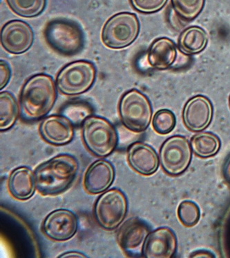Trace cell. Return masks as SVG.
<instances>
[{"label":"cell","instance_id":"cell-19","mask_svg":"<svg viewBox=\"0 0 230 258\" xmlns=\"http://www.w3.org/2000/svg\"><path fill=\"white\" fill-rule=\"evenodd\" d=\"M8 189L12 197L18 201L31 199L37 189L34 171L25 166L15 169L9 177Z\"/></svg>","mask_w":230,"mask_h":258},{"label":"cell","instance_id":"cell-22","mask_svg":"<svg viewBox=\"0 0 230 258\" xmlns=\"http://www.w3.org/2000/svg\"><path fill=\"white\" fill-rule=\"evenodd\" d=\"M191 147L196 155L207 159L218 153L220 148V141L217 136L214 134L201 133L192 137Z\"/></svg>","mask_w":230,"mask_h":258},{"label":"cell","instance_id":"cell-20","mask_svg":"<svg viewBox=\"0 0 230 258\" xmlns=\"http://www.w3.org/2000/svg\"><path fill=\"white\" fill-rule=\"evenodd\" d=\"M208 36L199 26L187 28L180 34L178 39V48L187 54H199L206 48Z\"/></svg>","mask_w":230,"mask_h":258},{"label":"cell","instance_id":"cell-28","mask_svg":"<svg viewBox=\"0 0 230 258\" xmlns=\"http://www.w3.org/2000/svg\"><path fill=\"white\" fill-rule=\"evenodd\" d=\"M168 0H130L132 7L137 11L146 14L161 10Z\"/></svg>","mask_w":230,"mask_h":258},{"label":"cell","instance_id":"cell-2","mask_svg":"<svg viewBox=\"0 0 230 258\" xmlns=\"http://www.w3.org/2000/svg\"><path fill=\"white\" fill-rule=\"evenodd\" d=\"M56 99L57 91L52 77L44 74L34 75L21 91V118L27 122L41 119L52 110Z\"/></svg>","mask_w":230,"mask_h":258},{"label":"cell","instance_id":"cell-11","mask_svg":"<svg viewBox=\"0 0 230 258\" xmlns=\"http://www.w3.org/2000/svg\"><path fill=\"white\" fill-rule=\"evenodd\" d=\"M150 233V228L144 220L133 217L120 226L117 233V241L126 255L137 257L143 254V246Z\"/></svg>","mask_w":230,"mask_h":258},{"label":"cell","instance_id":"cell-14","mask_svg":"<svg viewBox=\"0 0 230 258\" xmlns=\"http://www.w3.org/2000/svg\"><path fill=\"white\" fill-rule=\"evenodd\" d=\"M75 126L62 115H51L44 118L39 131L43 140L55 146H65L73 141Z\"/></svg>","mask_w":230,"mask_h":258},{"label":"cell","instance_id":"cell-10","mask_svg":"<svg viewBox=\"0 0 230 258\" xmlns=\"http://www.w3.org/2000/svg\"><path fill=\"white\" fill-rule=\"evenodd\" d=\"M78 229V219L70 210L59 209L51 212L41 225L45 236L55 242H65L72 238Z\"/></svg>","mask_w":230,"mask_h":258},{"label":"cell","instance_id":"cell-5","mask_svg":"<svg viewBox=\"0 0 230 258\" xmlns=\"http://www.w3.org/2000/svg\"><path fill=\"white\" fill-rule=\"evenodd\" d=\"M150 100L142 92L132 89L120 99L119 114L124 127L135 133L146 131L152 118Z\"/></svg>","mask_w":230,"mask_h":258},{"label":"cell","instance_id":"cell-15","mask_svg":"<svg viewBox=\"0 0 230 258\" xmlns=\"http://www.w3.org/2000/svg\"><path fill=\"white\" fill-rule=\"evenodd\" d=\"M177 239L172 230L160 227L149 233L143 248V257L171 258L176 253Z\"/></svg>","mask_w":230,"mask_h":258},{"label":"cell","instance_id":"cell-26","mask_svg":"<svg viewBox=\"0 0 230 258\" xmlns=\"http://www.w3.org/2000/svg\"><path fill=\"white\" fill-rule=\"evenodd\" d=\"M176 116L171 111L164 109L156 113L152 120L154 131L160 135H167L176 126Z\"/></svg>","mask_w":230,"mask_h":258},{"label":"cell","instance_id":"cell-21","mask_svg":"<svg viewBox=\"0 0 230 258\" xmlns=\"http://www.w3.org/2000/svg\"><path fill=\"white\" fill-rule=\"evenodd\" d=\"M20 112L16 98L9 92L0 93V131H9L16 124Z\"/></svg>","mask_w":230,"mask_h":258},{"label":"cell","instance_id":"cell-16","mask_svg":"<svg viewBox=\"0 0 230 258\" xmlns=\"http://www.w3.org/2000/svg\"><path fill=\"white\" fill-rule=\"evenodd\" d=\"M116 171L114 165L106 160L96 161L88 167L83 184L89 195H99L107 191L114 183Z\"/></svg>","mask_w":230,"mask_h":258},{"label":"cell","instance_id":"cell-4","mask_svg":"<svg viewBox=\"0 0 230 258\" xmlns=\"http://www.w3.org/2000/svg\"><path fill=\"white\" fill-rule=\"evenodd\" d=\"M47 42L58 53L73 55L84 46V34L78 24L73 21L55 20L47 24L44 31Z\"/></svg>","mask_w":230,"mask_h":258},{"label":"cell","instance_id":"cell-8","mask_svg":"<svg viewBox=\"0 0 230 258\" xmlns=\"http://www.w3.org/2000/svg\"><path fill=\"white\" fill-rule=\"evenodd\" d=\"M96 78V69L93 63L87 61H74L58 73L56 86L64 95H79L92 87Z\"/></svg>","mask_w":230,"mask_h":258},{"label":"cell","instance_id":"cell-1","mask_svg":"<svg viewBox=\"0 0 230 258\" xmlns=\"http://www.w3.org/2000/svg\"><path fill=\"white\" fill-rule=\"evenodd\" d=\"M80 165L74 156L61 154L40 164L34 171L37 191L57 196L67 191L78 176Z\"/></svg>","mask_w":230,"mask_h":258},{"label":"cell","instance_id":"cell-18","mask_svg":"<svg viewBox=\"0 0 230 258\" xmlns=\"http://www.w3.org/2000/svg\"><path fill=\"white\" fill-rule=\"evenodd\" d=\"M177 48L171 39L161 37L153 41L148 52V63L153 69L165 71L172 67L177 59Z\"/></svg>","mask_w":230,"mask_h":258},{"label":"cell","instance_id":"cell-27","mask_svg":"<svg viewBox=\"0 0 230 258\" xmlns=\"http://www.w3.org/2000/svg\"><path fill=\"white\" fill-rule=\"evenodd\" d=\"M178 216L182 225L192 227L199 223L201 211L195 203L189 201H183L179 205Z\"/></svg>","mask_w":230,"mask_h":258},{"label":"cell","instance_id":"cell-7","mask_svg":"<svg viewBox=\"0 0 230 258\" xmlns=\"http://www.w3.org/2000/svg\"><path fill=\"white\" fill-rule=\"evenodd\" d=\"M140 32V22L133 13H120L111 17L102 32L103 44L111 49L129 46L136 39Z\"/></svg>","mask_w":230,"mask_h":258},{"label":"cell","instance_id":"cell-29","mask_svg":"<svg viewBox=\"0 0 230 258\" xmlns=\"http://www.w3.org/2000/svg\"><path fill=\"white\" fill-rule=\"evenodd\" d=\"M11 69L7 62L0 61V88L3 89L9 84L11 78Z\"/></svg>","mask_w":230,"mask_h":258},{"label":"cell","instance_id":"cell-23","mask_svg":"<svg viewBox=\"0 0 230 258\" xmlns=\"http://www.w3.org/2000/svg\"><path fill=\"white\" fill-rule=\"evenodd\" d=\"M18 16L31 18L39 16L46 7L47 0H6Z\"/></svg>","mask_w":230,"mask_h":258},{"label":"cell","instance_id":"cell-9","mask_svg":"<svg viewBox=\"0 0 230 258\" xmlns=\"http://www.w3.org/2000/svg\"><path fill=\"white\" fill-rule=\"evenodd\" d=\"M192 161V150L188 139L174 136L167 139L160 150V161L164 171L170 176L182 174Z\"/></svg>","mask_w":230,"mask_h":258},{"label":"cell","instance_id":"cell-25","mask_svg":"<svg viewBox=\"0 0 230 258\" xmlns=\"http://www.w3.org/2000/svg\"><path fill=\"white\" fill-rule=\"evenodd\" d=\"M205 0H171L173 10L182 20H194L203 11Z\"/></svg>","mask_w":230,"mask_h":258},{"label":"cell","instance_id":"cell-30","mask_svg":"<svg viewBox=\"0 0 230 258\" xmlns=\"http://www.w3.org/2000/svg\"><path fill=\"white\" fill-rule=\"evenodd\" d=\"M87 256L84 255V253H80V252L78 251H69L66 252V253H62V255L59 256V257H65V258H69V257H86Z\"/></svg>","mask_w":230,"mask_h":258},{"label":"cell","instance_id":"cell-3","mask_svg":"<svg viewBox=\"0 0 230 258\" xmlns=\"http://www.w3.org/2000/svg\"><path fill=\"white\" fill-rule=\"evenodd\" d=\"M83 142L90 153L99 158L110 156L118 145V132L106 118L90 116L82 125Z\"/></svg>","mask_w":230,"mask_h":258},{"label":"cell","instance_id":"cell-17","mask_svg":"<svg viewBox=\"0 0 230 258\" xmlns=\"http://www.w3.org/2000/svg\"><path fill=\"white\" fill-rule=\"evenodd\" d=\"M127 160L130 167L143 176L154 174L159 167L156 150L146 143L135 142L128 148Z\"/></svg>","mask_w":230,"mask_h":258},{"label":"cell","instance_id":"cell-6","mask_svg":"<svg viewBox=\"0 0 230 258\" xmlns=\"http://www.w3.org/2000/svg\"><path fill=\"white\" fill-rule=\"evenodd\" d=\"M127 198L123 191L113 188L102 194L94 205L96 223L107 231H113L123 223L128 212Z\"/></svg>","mask_w":230,"mask_h":258},{"label":"cell","instance_id":"cell-31","mask_svg":"<svg viewBox=\"0 0 230 258\" xmlns=\"http://www.w3.org/2000/svg\"><path fill=\"white\" fill-rule=\"evenodd\" d=\"M225 175L226 178L230 182V160L228 162L227 166L225 167Z\"/></svg>","mask_w":230,"mask_h":258},{"label":"cell","instance_id":"cell-13","mask_svg":"<svg viewBox=\"0 0 230 258\" xmlns=\"http://www.w3.org/2000/svg\"><path fill=\"white\" fill-rule=\"evenodd\" d=\"M213 106L208 98L197 95L187 102L182 112L185 125L190 131L199 133L206 129L213 118Z\"/></svg>","mask_w":230,"mask_h":258},{"label":"cell","instance_id":"cell-32","mask_svg":"<svg viewBox=\"0 0 230 258\" xmlns=\"http://www.w3.org/2000/svg\"><path fill=\"white\" fill-rule=\"evenodd\" d=\"M229 105H230V97H229Z\"/></svg>","mask_w":230,"mask_h":258},{"label":"cell","instance_id":"cell-12","mask_svg":"<svg viewBox=\"0 0 230 258\" xmlns=\"http://www.w3.org/2000/svg\"><path fill=\"white\" fill-rule=\"evenodd\" d=\"M33 30L23 21H10L2 28V46L11 54H20L27 51L33 44Z\"/></svg>","mask_w":230,"mask_h":258},{"label":"cell","instance_id":"cell-24","mask_svg":"<svg viewBox=\"0 0 230 258\" xmlns=\"http://www.w3.org/2000/svg\"><path fill=\"white\" fill-rule=\"evenodd\" d=\"M93 109L84 101H74L65 105L61 110V115L70 120L74 126L82 125L86 118L92 116Z\"/></svg>","mask_w":230,"mask_h":258}]
</instances>
